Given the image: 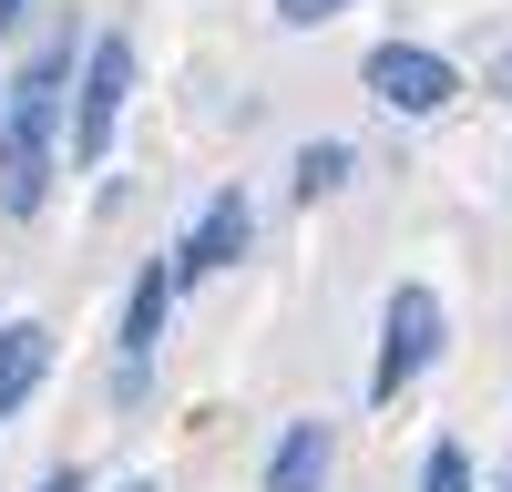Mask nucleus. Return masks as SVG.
Instances as JSON below:
<instances>
[{
	"label": "nucleus",
	"mask_w": 512,
	"mask_h": 492,
	"mask_svg": "<svg viewBox=\"0 0 512 492\" xmlns=\"http://www.w3.org/2000/svg\"><path fill=\"white\" fill-rule=\"evenodd\" d=\"M359 82H369V93L390 103L400 123H431V113H451V103H461V72H451L441 52H420V41H379Z\"/></svg>",
	"instance_id": "obj_4"
},
{
	"label": "nucleus",
	"mask_w": 512,
	"mask_h": 492,
	"mask_svg": "<svg viewBox=\"0 0 512 492\" xmlns=\"http://www.w3.org/2000/svg\"><path fill=\"white\" fill-rule=\"evenodd\" d=\"M349 164H359L349 144H297V195H308V205L338 195V185H349Z\"/></svg>",
	"instance_id": "obj_8"
},
{
	"label": "nucleus",
	"mask_w": 512,
	"mask_h": 492,
	"mask_svg": "<svg viewBox=\"0 0 512 492\" xmlns=\"http://www.w3.org/2000/svg\"><path fill=\"white\" fill-rule=\"evenodd\" d=\"M164 318H175V267H144L134 298H123V339H113V400H144V390H154Z\"/></svg>",
	"instance_id": "obj_5"
},
{
	"label": "nucleus",
	"mask_w": 512,
	"mask_h": 492,
	"mask_svg": "<svg viewBox=\"0 0 512 492\" xmlns=\"http://www.w3.org/2000/svg\"><path fill=\"white\" fill-rule=\"evenodd\" d=\"M328 421H287L277 431V451H267V492H318L328 482Z\"/></svg>",
	"instance_id": "obj_7"
},
{
	"label": "nucleus",
	"mask_w": 512,
	"mask_h": 492,
	"mask_svg": "<svg viewBox=\"0 0 512 492\" xmlns=\"http://www.w3.org/2000/svg\"><path fill=\"white\" fill-rule=\"evenodd\" d=\"M246 236H256V205L226 185V195H205V216L185 226V246H175L164 267H175V287H205V277H226V267L246 257Z\"/></svg>",
	"instance_id": "obj_6"
},
{
	"label": "nucleus",
	"mask_w": 512,
	"mask_h": 492,
	"mask_svg": "<svg viewBox=\"0 0 512 492\" xmlns=\"http://www.w3.org/2000/svg\"><path fill=\"white\" fill-rule=\"evenodd\" d=\"M62 82H72V52H41V62L11 82V103H0V216H41V195H52Z\"/></svg>",
	"instance_id": "obj_1"
},
{
	"label": "nucleus",
	"mask_w": 512,
	"mask_h": 492,
	"mask_svg": "<svg viewBox=\"0 0 512 492\" xmlns=\"http://www.w3.org/2000/svg\"><path fill=\"white\" fill-rule=\"evenodd\" d=\"M41 492H82V472H72V462H62V472H41Z\"/></svg>",
	"instance_id": "obj_11"
},
{
	"label": "nucleus",
	"mask_w": 512,
	"mask_h": 492,
	"mask_svg": "<svg viewBox=\"0 0 512 492\" xmlns=\"http://www.w3.org/2000/svg\"><path fill=\"white\" fill-rule=\"evenodd\" d=\"M420 492H472V451H461V441H431V462H420Z\"/></svg>",
	"instance_id": "obj_9"
},
{
	"label": "nucleus",
	"mask_w": 512,
	"mask_h": 492,
	"mask_svg": "<svg viewBox=\"0 0 512 492\" xmlns=\"http://www.w3.org/2000/svg\"><path fill=\"white\" fill-rule=\"evenodd\" d=\"M123 103H134V41L103 31L93 52H82V93H72V164H103V154H113Z\"/></svg>",
	"instance_id": "obj_3"
},
{
	"label": "nucleus",
	"mask_w": 512,
	"mask_h": 492,
	"mask_svg": "<svg viewBox=\"0 0 512 492\" xmlns=\"http://www.w3.org/2000/svg\"><path fill=\"white\" fill-rule=\"evenodd\" d=\"M31 21V0H0V31H21Z\"/></svg>",
	"instance_id": "obj_12"
},
{
	"label": "nucleus",
	"mask_w": 512,
	"mask_h": 492,
	"mask_svg": "<svg viewBox=\"0 0 512 492\" xmlns=\"http://www.w3.org/2000/svg\"><path fill=\"white\" fill-rule=\"evenodd\" d=\"M113 492H154V482H113Z\"/></svg>",
	"instance_id": "obj_13"
},
{
	"label": "nucleus",
	"mask_w": 512,
	"mask_h": 492,
	"mask_svg": "<svg viewBox=\"0 0 512 492\" xmlns=\"http://www.w3.org/2000/svg\"><path fill=\"white\" fill-rule=\"evenodd\" d=\"M441 328H451L441 298H431L420 277H400V287H390V308H379V369H369V400H379V410H390V400L420 380V369L441 359Z\"/></svg>",
	"instance_id": "obj_2"
},
{
	"label": "nucleus",
	"mask_w": 512,
	"mask_h": 492,
	"mask_svg": "<svg viewBox=\"0 0 512 492\" xmlns=\"http://www.w3.org/2000/svg\"><path fill=\"white\" fill-rule=\"evenodd\" d=\"M338 11H349V0H277L287 31H318V21H338Z\"/></svg>",
	"instance_id": "obj_10"
}]
</instances>
